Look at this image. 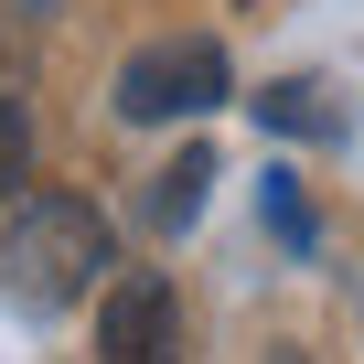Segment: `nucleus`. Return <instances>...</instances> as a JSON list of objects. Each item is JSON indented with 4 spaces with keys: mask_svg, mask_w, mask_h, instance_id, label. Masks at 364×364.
<instances>
[{
    "mask_svg": "<svg viewBox=\"0 0 364 364\" xmlns=\"http://www.w3.org/2000/svg\"><path fill=\"white\" fill-rule=\"evenodd\" d=\"M0 268H11V289L33 311H65V300H86L118 268V236H107V215L86 193H33L11 215V236H0Z\"/></svg>",
    "mask_w": 364,
    "mask_h": 364,
    "instance_id": "1",
    "label": "nucleus"
},
{
    "mask_svg": "<svg viewBox=\"0 0 364 364\" xmlns=\"http://www.w3.org/2000/svg\"><path fill=\"white\" fill-rule=\"evenodd\" d=\"M225 43L215 33H171V43H139L129 65H118V118H204V107H225Z\"/></svg>",
    "mask_w": 364,
    "mask_h": 364,
    "instance_id": "2",
    "label": "nucleus"
},
{
    "mask_svg": "<svg viewBox=\"0 0 364 364\" xmlns=\"http://www.w3.org/2000/svg\"><path fill=\"white\" fill-rule=\"evenodd\" d=\"M97 364H182V300L161 268H129L97 311Z\"/></svg>",
    "mask_w": 364,
    "mask_h": 364,
    "instance_id": "3",
    "label": "nucleus"
},
{
    "mask_svg": "<svg viewBox=\"0 0 364 364\" xmlns=\"http://www.w3.org/2000/svg\"><path fill=\"white\" fill-rule=\"evenodd\" d=\"M204 193H215V150H182V161H161V182L139 193V225L150 236H182L204 215Z\"/></svg>",
    "mask_w": 364,
    "mask_h": 364,
    "instance_id": "4",
    "label": "nucleus"
},
{
    "mask_svg": "<svg viewBox=\"0 0 364 364\" xmlns=\"http://www.w3.org/2000/svg\"><path fill=\"white\" fill-rule=\"evenodd\" d=\"M257 118H268V129H321V139L343 129V107H332L321 86H268V97H257Z\"/></svg>",
    "mask_w": 364,
    "mask_h": 364,
    "instance_id": "5",
    "label": "nucleus"
},
{
    "mask_svg": "<svg viewBox=\"0 0 364 364\" xmlns=\"http://www.w3.org/2000/svg\"><path fill=\"white\" fill-rule=\"evenodd\" d=\"M22 171H33V107H22V97H0V193H11Z\"/></svg>",
    "mask_w": 364,
    "mask_h": 364,
    "instance_id": "6",
    "label": "nucleus"
},
{
    "mask_svg": "<svg viewBox=\"0 0 364 364\" xmlns=\"http://www.w3.org/2000/svg\"><path fill=\"white\" fill-rule=\"evenodd\" d=\"M268 225H279V236H289V247H311V215H300V182H289V171H279V182H268Z\"/></svg>",
    "mask_w": 364,
    "mask_h": 364,
    "instance_id": "7",
    "label": "nucleus"
},
{
    "mask_svg": "<svg viewBox=\"0 0 364 364\" xmlns=\"http://www.w3.org/2000/svg\"><path fill=\"white\" fill-rule=\"evenodd\" d=\"M268 364H300V353H289V343H279V353H268Z\"/></svg>",
    "mask_w": 364,
    "mask_h": 364,
    "instance_id": "8",
    "label": "nucleus"
}]
</instances>
